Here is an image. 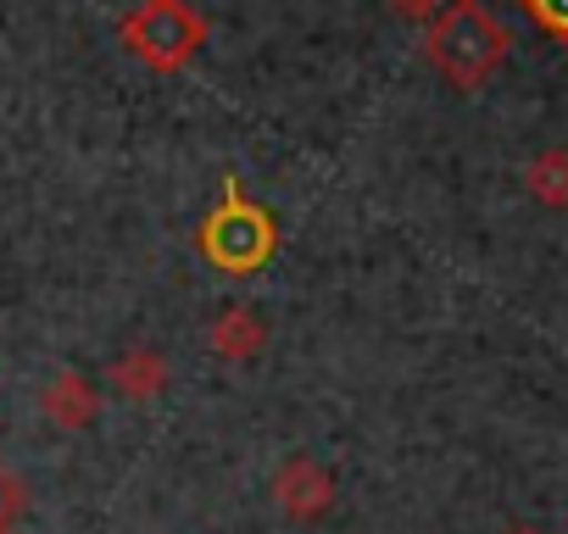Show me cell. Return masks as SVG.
<instances>
[{
    "label": "cell",
    "instance_id": "obj_1",
    "mask_svg": "<svg viewBox=\"0 0 568 534\" xmlns=\"http://www.w3.org/2000/svg\"><path fill=\"white\" fill-rule=\"evenodd\" d=\"M513 51L507 23L485 7V0H452L424 29V57L452 90H479Z\"/></svg>",
    "mask_w": 568,
    "mask_h": 534
},
{
    "label": "cell",
    "instance_id": "obj_2",
    "mask_svg": "<svg viewBox=\"0 0 568 534\" xmlns=\"http://www.w3.org/2000/svg\"><path fill=\"white\" fill-rule=\"evenodd\" d=\"M195 250L217 267V274L251 279V274H262V267L273 261V250H278V223H273L267 206L245 201L240 178L229 173L217 206H212V212L201 217V228H195Z\"/></svg>",
    "mask_w": 568,
    "mask_h": 534
},
{
    "label": "cell",
    "instance_id": "obj_3",
    "mask_svg": "<svg viewBox=\"0 0 568 534\" xmlns=\"http://www.w3.org/2000/svg\"><path fill=\"white\" fill-rule=\"evenodd\" d=\"M118 40L151 73H179L206 45V18L190 7V0H140V7L118 23Z\"/></svg>",
    "mask_w": 568,
    "mask_h": 534
},
{
    "label": "cell",
    "instance_id": "obj_4",
    "mask_svg": "<svg viewBox=\"0 0 568 534\" xmlns=\"http://www.w3.org/2000/svg\"><path fill=\"white\" fill-rule=\"evenodd\" d=\"M273 501H278V512L291 517V523H313V517H324L335 506V479H329L324 462L291 456V462L273 473Z\"/></svg>",
    "mask_w": 568,
    "mask_h": 534
},
{
    "label": "cell",
    "instance_id": "obj_5",
    "mask_svg": "<svg viewBox=\"0 0 568 534\" xmlns=\"http://www.w3.org/2000/svg\"><path fill=\"white\" fill-rule=\"evenodd\" d=\"M40 412H45L57 429L79 434V429H90V423L101 418V390H95V379H90V373H79V368H62V373L45 384V396H40Z\"/></svg>",
    "mask_w": 568,
    "mask_h": 534
},
{
    "label": "cell",
    "instance_id": "obj_6",
    "mask_svg": "<svg viewBox=\"0 0 568 534\" xmlns=\"http://www.w3.org/2000/svg\"><path fill=\"white\" fill-rule=\"evenodd\" d=\"M206 346H212V357H223V362H251V357L267 346V324H262L251 307H223V312L212 318V329H206Z\"/></svg>",
    "mask_w": 568,
    "mask_h": 534
},
{
    "label": "cell",
    "instance_id": "obj_7",
    "mask_svg": "<svg viewBox=\"0 0 568 534\" xmlns=\"http://www.w3.org/2000/svg\"><path fill=\"white\" fill-rule=\"evenodd\" d=\"M112 390L123 396V401H156L162 390H168V357L162 351H151V346H134V351H123L118 362H112Z\"/></svg>",
    "mask_w": 568,
    "mask_h": 534
},
{
    "label": "cell",
    "instance_id": "obj_8",
    "mask_svg": "<svg viewBox=\"0 0 568 534\" xmlns=\"http://www.w3.org/2000/svg\"><path fill=\"white\" fill-rule=\"evenodd\" d=\"M524 189H529L540 206L562 212V206H568V151H562V145L540 151V156L524 167Z\"/></svg>",
    "mask_w": 568,
    "mask_h": 534
},
{
    "label": "cell",
    "instance_id": "obj_9",
    "mask_svg": "<svg viewBox=\"0 0 568 534\" xmlns=\"http://www.w3.org/2000/svg\"><path fill=\"white\" fill-rule=\"evenodd\" d=\"M518 7L529 12V23H535L540 34H551V40L568 45V0H518Z\"/></svg>",
    "mask_w": 568,
    "mask_h": 534
},
{
    "label": "cell",
    "instance_id": "obj_10",
    "mask_svg": "<svg viewBox=\"0 0 568 534\" xmlns=\"http://www.w3.org/2000/svg\"><path fill=\"white\" fill-rule=\"evenodd\" d=\"M23 506H29V484H23V479H18V473L7 468V462H0V523L12 528Z\"/></svg>",
    "mask_w": 568,
    "mask_h": 534
},
{
    "label": "cell",
    "instance_id": "obj_11",
    "mask_svg": "<svg viewBox=\"0 0 568 534\" xmlns=\"http://www.w3.org/2000/svg\"><path fill=\"white\" fill-rule=\"evenodd\" d=\"M390 7H396L402 18H413V23H429V18L440 12V0H390Z\"/></svg>",
    "mask_w": 568,
    "mask_h": 534
},
{
    "label": "cell",
    "instance_id": "obj_12",
    "mask_svg": "<svg viewBox=\"0 0 568 534\" xmlns=\"http://www.w3.org/2000/svg\"><path fill=\"white\" fill-rule=\"evenodd\" d=\"M507 534H540V528H507Z\"/></svg>",
    "mask_w": 568,
    "mask_h": 534
},
{
    "label": "cell",
    "instance_id": "obj_13",
    "mask_svg": "<svg viewBox=\"0 0 568 534\" xmlns=\"http://www.w3.org/2000/svg\"><path fill=\"white\" fill-rule=\"evenodd\" d=\"M0 534H12V528H7V523H0Z\"/></svg>",
    "mask_w": 568,
    "mask_h": 534
}]
</instances>
